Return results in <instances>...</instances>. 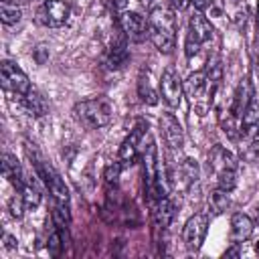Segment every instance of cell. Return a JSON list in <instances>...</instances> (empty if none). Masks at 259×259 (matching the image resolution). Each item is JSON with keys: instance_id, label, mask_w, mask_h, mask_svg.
<instances>
[{"instance_id": "4316f807", "label": "cell", "mask_w": 259, "mask_h": 259, "mask_svg": "<svg viewBox=\"0 0 259 259\" xmlns=\"http://www.w3.org/2000/svg\"><path fill=\"white\" fill-rule=\"evenodd\" d=\"M217 186L223 188V190H227V192L235 190V186H237V170L219 172V174H217Z\"/></svg>"}, {"instance_id": "74e56055", "label": "cell", "mask_w": 259, "mask_h": 259, "mask_svg": "<svg viewBox=\"0 0 259 259\" xmlns=\"http://www.w3.org/2000/svg\"><path fill=\"white\" fill-rule=\"evenodd\" d=\"M225 257H239V245H235V243H233V247L225 253Z\"/></svg>"}, {"instance_id": "5b68a950", "label": "cell", "mask_w": 259, "mask_h": 259, "mask_svg": "<svg viewBox=\"0 0 259 259\" xmlns=\"http://www.w3.org/2000/svg\"><path fill=\"white\" fill-rule=\"evenodd\" d=\"M206 233H208V214L206 212H196L192 214L184 229H182V239H184V245L188 251H198L206 239Z\"/></svg>"}, {"instance_id": "d6a6232c", "label": "cell", "mask_w": 259, "mask_h": 259, "mask_svg": "<svg viewBox=\"0 0 259 259\" xmlns=\"http://www.w3.org/2000/svg\"><path fill=\"white\" fill-rule=\"evenodd\" d=\"M47 59H49V49H47L45 45L36 47V49H34V61H36L38 65H45V63H47Z\"/></svg>"}, {"instance_id": "3957f363", "label": "cell", "mask_w": 259, "mask_h": 259, "mask_svg": "<svg viewBox=\"0 0 259 259\" xmlns=\"http://www.w3.org/2000/svg\"><path fill=\"white\" fill-rule=\"evenodd\" d=\"M73 115L81 125H85L89 130H99L111 121L113 109H111V103L107 99L93 97V99H83V101L75 103Z\"/></svg>"}, {"instance_id": "5bb4252c", "label": "cell", "mask_w": 259, "mask_h": 259, "mask_svg": "<svg viewBox=\"0 0 259 259\" xmlns=\"http://www.w3.org/2000/svg\"><path fill=\"white\" fill-rule=\"evenodd\" d=\"M253 229H255V223L249 214L245 212H235L231 217V231H229V239L231 243L235 245H241L243 241H247L251 235H253Z\"/></svg>"}, {"instance_id": "d6986e66", "label": "cell", "mask_w": 259, "mask_h": 259, "mask_svg": "<svg viewBox=\"0 0 259 259\" xmlns=\"http://www.w3.org/2000/svg\"><path fill=\"white\" fill-rule=\"evenodd\" d=\"M174 212H176V206H174V202L168 198V196H164L160 202H156L154 206H152V217H154V227L160 231H164L170 223H172V219H174Z\"/></svg>"}, {"instance_id": "83f0119b", "label": "cell", "mask_w": 259, "mask_h": 259, "mask_svg": "<svg viewBox=\"0 0 259 259\" xmlns=\"http://www.w3.org/2000/svg\"><path fill=\"white\" fill-rule=\"evenodd\" d=\"M121 162L117 160V162H111V164H107L105 166V170H103V178H105V182L107 184H117L119 182V174H121Z\"/></svg>"}, {"instance_id": "b9f144b4", "label": "cell", "mask_w": 259, "mask_h": 259, "mask_svg": "<svg viewBox=\"0 0 259 259\" xmlns=\"http://www.w3.org/2000/svg\"><path fill=\"white\" fill-rule=\"evenodd\" d=\"M255 251H257V253H259V241H257V245H255Z\"/></svg>"}, {"instance_id": "f35d334b", "label": "cell", "mask_w": 259, "mask_h": 259, "mask_svg": "<svg viewBox=\"0 0 259 259\" xmlns=\"http://www.w3.org/2000/svg\"><path fill=\"white\" fill-rule=\"evenodd\" d=\"M4 243H6V247H10V249H12V247H16V245H14L16 241H14L10 235H4Z\"/></svg>"}, {"instance_id": "f546056e", "label": "cell", "mask_w": 259, "mask_h": 259, "mask_svg": "<svg viewBox=\"0 0 259 259\" xmlns=\"http://www.w3.org/2000/svg\"><path fill=\"white\" fill-rule=\"evenodd\" d=\"M243 158H245L247 162H251V164H259V138L249 140V146L245 148Z\"/></svg>"}, {"instance_id": "7c38bea8", "label": "cell", "mask_w": 259, "mask_h": 259, "mask_svg": "<svg viewBox=\"0 0 259 259\" xmlns=\"http://www.w3.org/2000/svg\"><path fill=\"white\" fill-rule=\"evenodd\" d=\"M115 28H117V38H113L111 47H109V53H107V67L109 69H119L127 63L130 59V53H127V36L123 34V30L119 28V24L115 22Z\"/></svg>"}, {"instance_id": "4dcf8cb0", "label": "cell", "mask_w": 259, "mask_h": 259, "mask_svg": "<svg viewBox=\"0 0 259 259\" xmlns=\"http://www.w3.org/2000/svg\"><path fill=\"white\" fill-rule=\"evenodd\" d=\"M61 247H63V237H61V231L57 229L51 237H49V245H47V249H49V255H53V257H57L59 253H61Z\"/></svg>"}, {"instance_id": "2e32d148", "label": "cell", "mask_w": 259, "mask_h": 259, "mask_svg": "<svg viewBox=\"0 0 259 259\" xmlns=\"http://www.w3.org/2000/svg\"><path fill=\"white\" fill-rule=\"evenodd\" d=\"M251 101H253V87H251V81L245 77V79L239 83V87H237V91H235V95H233V103H231V109H229V111L241 119Z\"/></svg>"}, {"instance_id": "484cf974", "label": "cell", "mask_w": 259, "mask_h": 259, "mask_svg": "<svg viewBox=\"0 0 259 259\" xmlns=\"http://www.w3.org/2000/svg\"><path fill=\"white\" fill-rule=\"evenodd\" d=\"M20 194H22V198L26 202V208H36L40 204V190L34 186V182L26 180L22 190H20Z\"/></svg>"}, {"instance_id": "ac0fdd59", "label": "cell", "mask_w": 259, "mask_h": 259, "mask_svg": "<svg viewBox=\"0 0 259 259\" xmlns=\"http://www.w3.org/2000/svg\"><path fill=\"white\" fill-rule=\"evenodd\" d=\"M208 162H210V168L219 174V172H225V170H237V158L225 150L223 146H214L208 154Z\"/></svg>"}, {"instance_id": "d590c367", "label": "cell", "mask_w": 259, "mask_h": 259, "mask_svg": "<svg viewBox=\"0 0 259 259\" xmlns=\"http://www.w3.org/2000/svg\"><path fill=\"white\" fill-rule=\"evenodd\" d=\"M251 61H253V69H255V75L259 77V47H255V49H253Z\"/></svg>"}, {"instance_id": "4fadbf2b", "label": "cell", "mask_w": 259, "mask_h": 259, "mask_svg": "<svg viewBox=\"0 0 259 259\" xmlns=\"http://www.w3.org/2000/svg\"><path fill=\"white\" fill-rule=\"evenodd\" d=\"M16 103H18V107H20L26 115H32V117H42V115H47V111H49L47 99H45L36 89H30V91L24 93V95H16Z\"/></svg>"}, {"instance_id": "9a60e30c", "label": "cell", "mask_w": 259, "mask_h": 259, "mask_svg": "<svg viewBox=\"0 0 259 259\" xmlns=\"http://www.w3.org/2000/svg\"><path fill=\"white\" fill-rule=\"evenodd\" d=\"M188 32H190L200 45H204V42H208V40L212 38V24H210V20H208L200 10H196V12H192L190 18H188Z\"/></svg>"}, {"instance_id": "836d02e7", "label": "cell", "mask_w": 259, "mask_h": 259, "mask_svg": "<svg viewBox=\"0 0 259 259\" xmlns=\"http://www.w3.org/2000/svg\"><path fill=\"white\" fill-rule=\"evenodd\" d=\"M192 0H168V4L172 6V10H186L190 6Z\"/></svg>"}, {"instance_id": "e575fe53", "label": "cell", "mask_w": 259, "mask_h": 259, "mask_svg": "<svg viewBox=\"0 0 259 259\" xmlns=\"http://www.w3.org/2000/svg\"><path fill=\"white\" fill-rule=\"evenodd\" d=\"M192 4L196 6V10L204 12V10H208L212 6V0H192Z\"/></svg>"}, {"instance_id": "8d00e7d4", "label": "cell", "mask_w": 259, "mask_h": 259, "mask_svg": "<svg viewBox=\"0 0 259 259\" xmlns=\"http://www.w3.org/2000/svg\"><path fill=\"white\" fill-rule=\"evenodd\" d=\"M111 4H113V8H115V10H125L127 0H111Z\"/></svg>"}, {"instance_id": "e0dca14e", "label": "cell", "mask_w": 259, "mask_h": 259, "mask_svg": "<svg viewBox=\"0 0 259 259\" xmlns=\"http://www.w3.org/2000/svg\"><path fill=\"white\" fill-rule=\"evenodd\" d=\"M241 138H259V103L253 99L241 117Z\"/></svg>"}, {"instance_id": "8992f818", "label": "cell", "mask_w": 259, "mask_h": 259, "mask_svg": "<svg viewBox=\"0 0 259 259\" xmlns=\"http://www.w3.org/2000/svg\"><path fill=\"white\" fill-rule=\"evenodd\" d=\"M69 12H71V8L65 0H45L36 10V22L57 28L67 22Z\"/></svg>"}, {"instance_id": "f1b7e54d", "label": "cell", "mask_w": 259, "mask_h": 259, "mask_svg": "<svg viewBox=\"0 0 259 259\" xmlns=\"http://www.w3.org/2000/svg\"><path fill=\"white\" fill-rule=\"evenodd\" d=\"M24 208H26V202H24L22 194H20V192H18V194H14V196L10 198V202H8V210H10V214H12L14 219H20Z\"/></svg>"}, {"instance_id": "cb8c5ba5", "label": "cell", "mask_w": 259, "mask_h": 259, "mask_svg": "<svg viewBox=\"0 0 259 259\" xmlns=\"http://www.w3.org/2000/svg\"><path fill=\"white\" fill-rule=\"evenodd\" d=\"M138 95L148 105H156L158 103V91L150 85L148 75H140V79H138Z\"/></svg>"}, {"instance_id": "8fae6325", "label": "cell", "mask_w": 259, "mask_h": 259, "mask_svg": "<svg viewBox=\"0 0 259 259\" xmlns=\"http://www.w3.org/2000/svg\"><path fill=\"white\" fill-rule=\"evenodd\" d=\"M160 134L172 150H180L184 146V130L170 111H164L160 115Z\"/></svg>"}, {"instance_id": "7a4b0ae2", "label": "cell", "mask_w": 259, "mask_h": 259, "mask_svg": "<svg viewBox=\"0 0 259 259\" xmlns=\"http://www.w3.org/2000/svg\"><path fill=\"white\" fill-rule=\"evenodd\" d=\"M142 168H144V188L150 200V206L160 202L166 196L162 178H160V166H158V148L156 142L150 138L142 152Z\"/></svg>"}, {"instance_id": "603a6c76", "label": "cell", "mask_w": 259, "mask_h": 259, "mask_svg": "<svg viewBox=\"0 0 259 259\" xmlns=\"http://www.w3.org/2000/svg\"><path fill=\"white\" fill-rule=\"evenodd\" d=\"M51 217H53V223H55V227H57L59 231L67 229L69 223H71V210H69V204H67V202H57V200H55Z\"/></svg>"}, {"instance_id": "1f68e13d", "label": "cell", "mask_w": 259, "mask_h": 259, "mask_svg": "<svg viewBox=\"0 0 259 259\" xmlns=\"http://www.w3.org/2000/svg\"><path fill=\"white\" fill-rule=\"evenodd\" d=\"M198 49H200V42L188 32V34H186V40H184V53H186V57L192 59V57L198 53Z\"/></svg>"}, {"instance_id": "7bdbcfd3", "label": "cell", "mask_w": 259, "mask_h": 259, "mask_svg": "<svg viewBox=\"0 0 259 259\" xmlns=\"http://www.w3.org/2000/svg\"><path fill=\"white\" fill-rule=\"evenodd\" d=\"M257 223H259V206H257Z\"/></svg>"}, {"instance_id": "30bf717a", "label": "cell", "mask_w": 259, "mask_h": 259, "mask_svg": "<svg viewBox=\"0 0 259 259\" xmlns=\"http://www.w3.org/2000/svg\"><path fill=\"white\" fill-rule=\"evenodd\" d=\"M184 85V93L190 97V101H198L202 95H212L219 83H212L206 75V71H194L188 75V79L182 83Z\"/></svg>"}, {"instance_id": "9c48e42d", "label": "cell", "mask_w": 259, "mask_h": 259, "mask_svg": "<svg viewBox=\"0 0 259 259\" xmlns=\"http://www.w3.org/2000/svg\"><path fill=\"white\" fill-rule=\"evenodd\" d=\"M182 93H184V85H182L180 77L176 75V71L166 69L160 77V95H162V99L170 107H178L180 101H182Z\"/></svg>"}, {"instance_id": "ab89813d", "label": "cell", "mask_w": 259, "mask_h": 259, "mask_svg": "<svg viewBox=\"0 0 259 259\" xmlns=\"http://www.w3.org/2000/svg\"><path fill=\"white\" fill-rule=\"evenodd\" d=\"M2 2H12V4H20V2H24V0H2Z\"/></svg>"}, {"instance_id": "52a82bcc", "label": "cell", "mask_w": 259, "mask_h": 259, "mask_svg": "<svg viewBox=\"0 0 259 259\" xmlns=\"http://www.w3.org/2000/svg\"><path fill=\"white\" fill-rule=\"evenodd\" d=\"M117 24L123 30V34L127 36V40L140 42L148 36V20L140 12H134V10L121 12L119 18H117Z\"/></svg>"}, {"instance_id": "60d3db41", "label": "cell", "mask_w": 259, "mask_h": 259, "mask_svg": "<svg viewBox=\"0 0 259 259\" xmlns=\"http://www.w3.org/2000/svg\"><path fill=\"white\" fill-rule=\"evenodd\" d=\"M255 20H257V28H259V4H257V18Z\"/></svg>"}, {"instance_id": "277c9868", "label": "cell", "mask_w": 259, "mask_h": 259, "mask_svg": "<svg viewBox=\"0 0 259 259\" xmlns=\"http://www.w3.org/2000/svg\"><path fill=\"white\" fill-rule=\"evenodd\" d=\"M0 81H2V87L14 95H24L28 93L32 87H30V81H28V75L12 61H2L0 65Z\"/></svg>"}, {"instance_id": "ba28073f", "label": "cell", "mask_w": 259, "mask_h": 259, "mask_svg": "<svg viewBox=\"0 0 259 259\" xmlns=\"http://www.w3.org/2000/svg\"><path fill=\"white\" fill-rule=\"evenodd\" d=\"M146 130H148V123L146 121H138L134 125V130L130 132V136L121 142L119 146V152H117V158L121 162V166H132L138 158V146L142 142V138L146 136Z\"/></svg>"}, {"instance_id": "6da1fadb", "label": "cell", "mask_w": 259, "mask_h": 259, "mask_svg": "<svg viewBox=\"0 0 259 259\" xmlns=\"http://www.w3.org/2000/svg\"><path fill=\"white\" fill-rule=\"evenodd\" d=\"M148 38L152 45L164 53L170 55L176 47V16L166 6H156L148 16Z\"/></svg>"}, {"instance_id": "7402d4cb", "label": "cell", "mask_w": 259, "mask_h": 259, "mask_svg": "<svg viewBox=\"0 0 259 259\" xmlns=\"http://www.w3.org/2000/svg\"><path fill=\"white\" fill-rule=\"evenodd\" d=\"M229 192L227 190H223V188H214L212 192H210V196H208V206H210V212L212 214H221V212H225L227 210V206H229Z\"/></svg>"}, {"instance_id": "ffe728a7", "label": "cell", "mask_w": 259, "mask_h": 259, "mask_svg": "<svg viewBox=\"0 0 259 259\" xmlns=\"http://www.w3.org/2000/svg\"><path fill=\"white\" fill-rule=\"evenodd\" d=\"M2 172H4V176L8 178V182L20 192L26 180H24V174H22V170H20V164H18L16 156H12V154H4V156H2Z\"/></svg>"}, {"instance_id": "44dd1931", "label": "cell", "mask_w": 259, "mask_h": 259, "mask_svg": "<svg viewBox=\"0 0 259 259\" xmlns=\"http://www.w3.org/2000/svg\"><path fill=\"white\" fill-rule=\"evenodd\" d=\"M198 180V162L194 158H184L176 172V184L180 188H188Z\"/></svg>"}, {"instance_id": "d4e9b609", "label": "cell", "mask_w": 259, "mask_h": 259, "mask_svg": "<svg viewBox=\"0 0 259 259\" xmlns=\"http://www.w3.org/2000/svg\"><path fill=\"white\" fill-rule=\"evenodd\" d=\"M0 18L4 24H16L20 22L22 18V12L18 8V4H12V2H0Z\"/></svg>"}]
</instances>
